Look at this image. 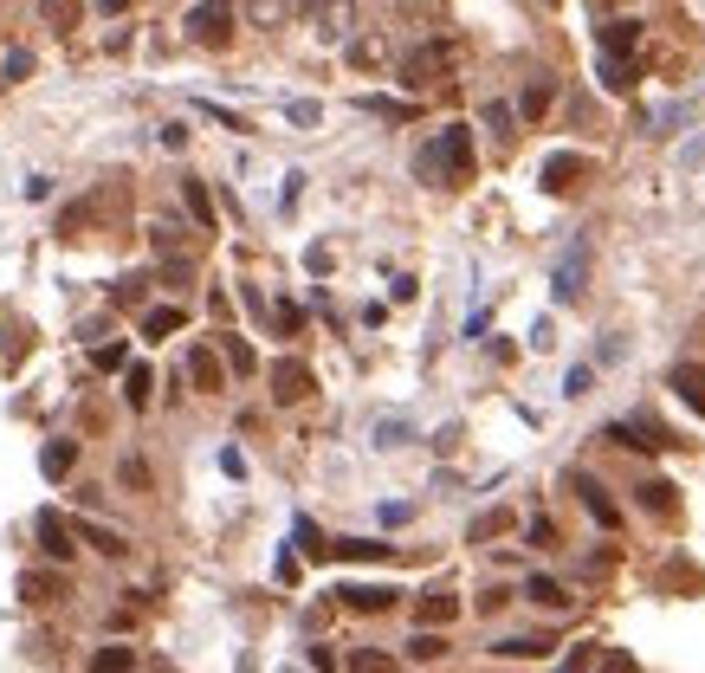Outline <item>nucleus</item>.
Here are the masks:
<instances>
[{"label": "nucleus", "mask_w": 705, "mask_h": 673, "mask_svg": "<svg viewBox=\"0 0 705 673\" xmlns=\"http://www.w3.org/2000/svg\"><path fill=\"white\" fill-rule=\"evenodd\" d=\"M188 143V123H162V149H182Z\"/></svg>", "instance_id": "37998d69"}, {"label": "nucleus", "mask_w": 705, "mask_h": 673, "mask_svg": "<svg viewBox=\"0 0 705 673\" xmlns=\"http://www.w3.org/2000/svg\"><path fill=\"white\" fill-rule=\"evenodd\" d=\"M182 201H188V214H195V227H214V201H207L201 175H182Z\"/></svg>", "instance_id": "f3484780"}, {"label": "nucleus", "mask_w": 705, "mask_h": 673, "mask_svg": "<svg viewBox=\"0 0 705 673\" xmlns=\"http://www.w3.org/2000/svg\"><path fill=\"white\" fill-rule=\"evenodd\" d=\"M91 363H98V369H123V343H98V350H91Z\"/></svg>", "instance_id": "4c0bfd02"}, {"label": "nucleus", "mask_w": 705, "mask_h": 673, "mask_svg": "<svg viewBox=\"0 0 705 673\" xmlns=\"http://www.w3.org/2000/svg\"><path fill=\"white\" fill-rule=\"evenodd\" d=\"M531 544H557V525H550V518H531Z\"/></svg>", "instance_id": "c03bdc74"}, {"label": "nucleus", "mask_w": 705, "mask_h": 673, "mask_svg": "<svg viewBox=\"0 0 705 673\" xmlns=\"http://www.w3.org/2000/svg\"><path fill=\"white\" fill-rule=\"evenodd\" d=\"M402 441H408L402 421H382V428H376V447H402Z\"/></svg>", "instance_id": "58836bf2"}, {"label": "nucleus", "mask_w": 705, "mask_h": 673, "mask_svg": "<svg viewBox=\"0 0 705 673\" xmlns=\"http://www.w3.org/2000/svg\"><path fill=\"white\" fill-rule=\"evenodd\" d=\"M499 531H511V512H486L473 525V544H486V538H499Z\"/></svg>", "instance_id": "473e14b6"}, {"label": "nucleus", "mask_w": 705, "mask_h": 673, "mask_svg": "<svg viewBox=\"0 0 705 673\" xmlns=\"http://www.w3.org/2000/svg\"><path fill=\"white\" fill-rule=\"evenodd\" d=\"M298 544H304V557H330V538L311 525V518H298Z\"/></svg>", "instance_id": "c756f323"}, {"label": "nucleus", "mask_w": 705, "mask_h": 673, "mask_svg": "<svg viewBox=\"0 0 705 673\" xmlns=\"http://www.w3.org/2000/svg\"><path fill=\"white\" fill-rule=\"evenodd\" d=\"M641 505H647V512H673V486H667V479H647V486H641Z\"/></svg>", "instance_id": "c85d7f7f"}, {"label": "nucleus", "mask_w": 705, "mask_h": 673, "mask_svg": "<svg viewBox=\"0 0 705 673\" xmlns=\"http://www.w3.org/2000/svg\"><path fill=\"white\" fill-rule=\"evenodd\" d=\"M149 389H156V376H149V369H130V382H123V402H130V408H149Z\"/></svg>", "instance_id": "a878e982"}, {"label": "nucleus", "mask_w": 705, "mask_h": 673, "mask_svg": "<svg viewBox=\"0 0 705 673\" xmlns=\"http://www.w3.org/2000/svg\"><path fill=\"white\" fill-rule=\"evenodd\" d=\"M175 331H182V305H156V311H149V318H143V337H175Z\"/></svg>", "instance_id": "412c9836"}, {"label": "nucleus", "mask_w": 705, "mask_h": 673, "mask_svg": "<svg viewBox=\"0 0 705 673\" xmlns=\"http://www.w3.org/2000/svg\"><path fill=\"white\" fill-rule=\"evenodd\" d=\"M583 272H589V246H570L557 266V305H570V298H583Z\"/></svg>", "instance_id": "6e6552de"}, {"label": "nucleus", "mask_w": 705, "mask_h": 673, "mask_svg": "<svg viewBox=\"0 0 705 673\" xmlns=\"http://www.w3.org/2000/svg\"><path fill=\"white\" fill-rule=\"evenodd\" d=\"M583 667H589V648H576V654H570V661H563L557 673H583Z\"/></svg>", "instance_id": "49530a36"}, {"label": "nucleus", "mask_w": 705, "mask_h": 673, "mask_svg": "<svg viewBox=\"0 0 705 673\" xmlns=\"http://www.w3.org/2000/svg\"><path fill=\"white\" fill-rule=\"evenodd\" d=\"M440 72H447V46H421V52H408V65H402V85H408V91H427Z\"/></svg>", "instance_id": "423d86ee"}, {"label": "nucleus", "mask_w": 705, "mask_h": 673, "mask_svg": "<svg viewBox=\"0 0 705 673\" xmlns=\"http://www.w3.org/2000/svg\"><path fill=\"white\" fill-rule=\"evenodd\" d=\"M26 72H33V52H7V65H0V78H7V85H13V78H26Z\"/></svg>", "instance_id": "e433bc0d"}, {"label": "nucleus", "mask_w": 705, "mask_h": 673, "mask_svg": "<svg viewBox=\"0 0 705 673\" xmlns=\"http://www.w3.org/2000/svg\"><path fill=\"white\" fill-rule=\"evenodd\" d=\"M634 46H641V20H608L602 26V52H621V59H628Z\"/></svg>", "instance_id": "ddd939ff"}, {"label": "nucleus", "mask_w": 705, "mask_h": 673, "mask_svg": "<svg viewBox=\"0 0 705 673\" xmlns=\"http://www.w3.org/2000/svg\"><path fill=\"white\" fill-rule=\"evenodd\" d=\"M98 13H123V0H98Z\"/></svg>", "instance_id": "de8ad7c7"}, {"label": "nucleus", "mask_w": 705, "mask_h": 673, "mask_svg": "<svg viewBox=\"0 0 705 673\" xmlns=\"http://www.w3.org/2000/svg\"><path fill=\"white\" fill-rule=\"evenodd\" d=\"M363 111H376V117H408V104H395V98H363Z\"/></svg>", "instance_id": "ea45409f"}, {"label": "nucleus", "mask_w": 705, "mask_h": 673, "mask_svg": "<svg viewBox=\"0 0 705 673\" xmlns=\"http://www.w3.org/2000/svg\"><path fill=\"white\" fill-rule=\"evenodd\" d=\"M130 667H136V648H117V641H104L91 654V673H130Z\"/></svg>", "instance_id": "6ab92c4d"}, {"label": "nucleus", "mask_w": 705, "mask_h": 673, "mask_svg": "<svg viewBox=\"0 0 705 673\" xmlns=\"http://www.w3.org/2000/svg\"><path fill=\"white\" fill-rule=\"evenodd\" d=\"M596 72H602V85H608V91H634V85H641L634 59H621V52H602V65H596Z\"/></svg>", "instance_id": "f8f14e48"}, {"label": "nucleus", "mask_w": 705, "mask_h": 673, "mask_svg": "<svg viewBox=\"0 0 705 673\" xmlns=\"http://www.w3.org/2000/svg\"><path fill=\"white\" fill-rule=\"evenodd\" d=\"M583 169H589V162L576 156V149H557V156L544 162V188H550V195H563V188H570V182H576V175H583Z\"/></svg>", "instance_id": "9b49d317"}, {"label": "nucleus", "mask_w": 705, "mask_h": 673, "mask_svg": "<svg viewBox=\"0 0 705 673\" xmlns=\"http://www.w3.org/2000/svg\"><path fill=\"white\" fill-rule=\"evenodd\" d=\"M570 486H576V499H583V512H589V518H596V525H602V531H615V525H621L615 499H608V486H602V479H596V473H570Z\"/></svg>", "instance_id": "20e7f679"}, {"label": "nucleus", "mask_w": 705, "mask_h": 673, "mask_svg": "<svg viewBox=\"0 0 705 673\" xmlns=\"http://www.w3.org/2000/svg\"><path fill=\"white\" fill-rule=\"evenodd\" d=\"M317 389V376H311V363H298V356H285V363H272V395L279 402H304V395Z\"/></svg>", "instance_id": "39448f33"}, {"label": "nucleus", "mask_w": 705, "mask_h": 673, "mask_svg": "<svg viewBox=\"0 0 705 673\" xmlns=\"http://www.w3.org/2000/svg\"><path fill=\"white\" fill-rule=\"evenodd\" d=\"M188 39H195V46H227L233 39V0H195Z\"/></svg>", "instance_id": "f03ea898"}, {"label": "nucleus", "mask_w": 705, "mask_h": 673, "mask_svg": "<svg viewBox=\"0 0 705 673\" xmlns=\"http://www.w3.org/2000/svg\"><path fill=\"white\" fill-rule=\"evenodd\" d=\"M337 596H343V609L376 615V609H389V602H395V589L389 583H350V589H337Z\"/></svg>", "instance_id": "9d476101"}, {"label": "nucleus", "mask_w": 705, "mask_h": 673, "mask_svg": "<svg viewBox=\"0 0 705 673\" xmlns=\"http://www.w3.org/2000/svg\"><path fill=\"white\" fill-rule=\"evenodd\" d=\"M673 395H680L686 408H699V421H705V363H673Z\"/></svg>", "instance_id": "1a4fd4ad"}, {"label": "nucleus", "mask_w": 705, "mask_h": 673, "mask_svg": "<svg viewBox=\"0 0 705 673\" xmlns=\"http://www.w3.org/2000/svg\"><path fill=\"white\" fill-rule=\"evenodd\" d=\"M486 123L492 130H511V104H486Z\"/></svg>", "instance_id": "a18cd8bd"}, {"label": "nucleus", "mask_w": 705, "mask_h": 673, "mask_svg": "<svg viewBox=\"0 0 705 673\" xmlns=\"http://www.w3.org/2000/svg\"><path fill=\"white\" fill-rule=\"evenodd\" d=\"M602 441H615V447H641V453H654V447H680L667 428H660V421H647V415H634V421H608Z\"/></svg>", "instance_id": "7ed1b4c3"}, {"label": "nucleus", "mask_w": 705, "mask_h": 673, "mask_svg": "<svg viewBox=\"0 0 705 673\" xmlns=\"http://www.w3.org/2000/svg\"><path fill=\"white\" fill-rule=\"evenodd\" d=\"M350 673H395V661H389V654H376V648H356L350 654Z\"/></svg>", "instance_id": "bb28decb"}, {"label": "nucleus", "mask_w": 705, "mask_h": 673, "mask_svg": "<svg viewBox=\"0 0 705 673\" xmlns=\"http://www.w3.org/2000/svg\"><path fill=\"white\" fill-rule=\"evenodd\" d=\"M188 376H195L201 389H220V382H227V369L214 363V350H195V356H188Z\"/></svg>", "instance_id": "5701e85b"}, {"label": "nucleus", "mask_w": 705, "mask_h": 673, "mask_svg": "<svg viewBox=\"0 0 705 673\" xmlns=\"http://www.w3.org/2000/svg\"><path fill=\"white\" fill-rule=\"evenodd\" d=\"M453 615H460V602H453L447 589H434V596H421V622H427V628H447Z\"/></svg>", "instance_id": "aec40b11"}, {"label": "nucleus", "mask_w": 705, "mask_h": 673, "mask_svg": "<svg viewBox=\"0 0 705 673\" xmlns=\"http://www.w3.org/2000/svg\"><path fill=\"white\" fill-rule=\"evenodd\" d=\"M492 654H505V661H544L550 641H544V635H511V641H499Z\"/></svg>", "instance_id": "4468645a"}, {"label": "nucleus", "mask_w": 705, "mask_h": 673, "mask_svg": "<svg viewBox=\"0 0 705 673\" xmlns=\"http://www.w3.org/2000/svg\"><path fill=\"white\" fill-rule=\"evenodd\" d=\"M39 551H46L52 563H65V557L78 551V544H72V525H65L59 512H39Z\"/></svg>", "instance_id": "0eeeda50"}, {"label": "nucleus", "mask_w": 705, "mask_h": 673, "mask_svg": "<svg viewBox=\"0 0 705 673\" xmlns=\"http://www.w3.org/2000/svg\"><path fill=\"white\" fill-rule=\"evenodd\" d=\"M246 7H253V20H259V26H279L285 13H292V0H246Z\"/></svg>", "instance_id": "7c9ffc66"}, {"label": "nucleus", "mask_w": 705, "mask_h": 673, "mask_svg": "<svg viewBox=\"0 0 705 673\" xmlns=\"http://www.w3.org/2000/svg\"><path fill=\"white\" fill-rule=\"evenodd\" d=\"M447 654V641H440V628H421V635L408 641V661H440Z\"/></svg>", "instance_id": "393cba45"}, {"label": "nucleus", "mask_w": 705, "mask_h": 673, "mask_svg": "<svg viewBox=\"0 0 705 673\" xmlns=\"http://www.w3.org/2000/svg\"><path fill=\"white\" fill-rule=\"evenodd\" d=\"M414 175H421V182H440V188L473 182V130H466V123H447V130L414 156Z\"/></svg>", "instance_id": "f257e3e1"}, {"label": "nucleus", "mask_w": 705, "mask_h": 673, "mask_svg": "<svg viewBox=\"0 0 705 673\" xmlns=\"http://www.w3.org/2000/svg\"><path fill=\"white\" fill-rule=\"evenodd\" d=\"M46 20L52 26H78V0H46Z\"/></svg>", "instance_id": "f704fd0d"}, {"label": "nucleus", "mask_w": 705, "mask_h": 673, "mask_svg": "<svg viewBox=\"0 0 705 673\" xmlns=\"http://www.w3.org/2000/svg\"><path fill=\"white\" fill-rule=\"evenodd\" d=\"M602 673H641V667H634L628 648H608V654H602Z\"/></svg>", "instance_id": "c9c22d12"}, {"label": "nucleus", "mask_w": 705, "mask_h": 673, "mask_svg": "<svg viewBox=\"0 0 705 673\" xmlns=\"http://www.w3.org/2000/svg\"><path fill=\"white\" fill-rule=\"evenodd\" d=\"M524 596L544 602V609H563V602H570V589H563L557 576H531V583H524Z\"/></svg>", "instance_id": "4be33fe9"}, {"label": "nucleus", "mask_w": 705, "mask_h": 673, "mask_svg": "<svg viewBox=\"0 0 705 673\" xmlns=\"http://www.w3.org/2000/svg\"><path fill=\"white\" fill-rule=\"evenodd\" d=\"M589 389H596V369H589V363H576L570 376H563V395H589Z\"/></svg>", "instance_id": "72a5a7b5"}, {"label": "nucleus", "mask_w": 705, "mask_h": 673, "mask_svg": "<svg viewBox=\"0 0 705 673\" xmlns=\"http://www.w3.org/2000/svg\"><path fill=\"white\" fill-rule=\"evenodd\" d=\"M544 104H550V78H537V85L518 98V111H524V117H544Z\"/></svg>", "instance_id": "2f4dec72"}, {"label": "nucleus", "mask_w": 705, "mask_h": 673, "mask_svg": "<svg viewBox=\"0 0 705 673\" xmlns=\"http://www.w3.org/2000/svg\"><path fill=\"white\" fill-rule=\"evenodd\" d=\"M72 460H78V447H72V441H46V447H39V473H46V479L72 473Z\"/></svg>", "instance_id": "2eb2a0df"}, {"label": "nucleus", "mask_w": 705, "mask_h": 673, "mask_svg": "<svg viewBox=\"0 0 705 673\" xmlns=\"http://www.w3.org/2000/svg\"><path fill=\"white\" fill-rule=\"evenodd\" d=\"M272 324H279V331H298L304 318H298V305H272Z\"/></svg>", "instance_id": "79ce46f5"}, {"label": "nucleus", "mask_w": 705, "mask_h": 673, "mask_svg": "<svg viewBox=\"0 0 705 673\" xmlns=\"http://www.w3.org/2000/svg\"><path fill=\"white\" fill-rule=\"evenodd\" d=\"M285 117H292V123H317V104L311 98H292V104H285Z\"/></svg>", "instance_id": "a19ab883"}, {"label": "nucleus", "mask_w": 705, "mask_h": 673, "mask_svg": "<svg viewBox=\"0 0 705 673\" xmlns=\"http://www.w3.org/2000/svg\"><path fill=\"white\" fill-rule=\"evenodd\" d=\"M330 557H350V563H382V557H389V544H369V538H337V544H330Z\"/></svg>", "instance_id": "a211bd4d"}, {"label": "nucleus", "mask_w": 705, "mask_h": 673, "mask_svg": "<svg viewBox=\"0 0 705 673\" xmlns=\"http://www.w3.org/2000/svg\"><path fill=\"white\" fill-rule=\"evenodd\" d=\"M52 589L65 596V583H59V576H46V570H26V576H20V596H26V602H52Z\"/></svg>", "instance_id": "b1692460"}, {"label": "nucleus", "mask_w": 705, "mask_h": 673, "mask_svg": "<svg viewBox=\"0 0 705 673\" xmlns=\"http://www.w3.org/2000/svg\"><path fill=\"white\" fill-rule=\"evenodd\" d=\"M72 531H85V538L91 544H98V551L104 557H123V551H130V544H123V531H110V525H98V518H78V525Z\"/></svg>", "instance_id": "dca6fc26"}, {"label": "nucleus", "mask_w": 705, "mask_h": 673, "mask_svg": "<svg viewBox=\"0 0 705 673\" xmlns=\"http://www.w3.org/2000/svg\"><path fill=\"white\" fill-rule=\"evenodd\" d=\"M227 369L233 376H253V343L246 337H227Z\"/></svg>", "instance_id": "cd10ccee"}]
</instances>
